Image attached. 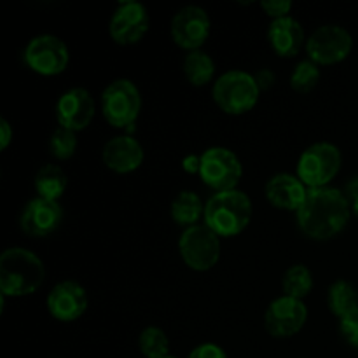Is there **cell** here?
Segmentation results:
<instances>
[{"label":"cell","instance_id":"obj_27","mask_svg":"<svg viewBox=\"0 0 358 358\" xmlns=\"http://www.w3.org/2000/svg\"><path fill=\"white\" fill-rule=\"evenodd\" d=\"M77 150V135L72 129L58 126L49 140V152L52 157L59 161H66L76 154Z\"/></svg>","mask_w":358,"mask_h":358},{"label":"cell","instance_id":"obj_30","mask_svg":"<svg viewBox=\"0 0 358 358\" xmlns=\"http://www.w3.org/2000/svg\"><path fill=\"white\" fill-rule=\"evenodd\" d=\"M189 358H229L227 353L220 348L219 345H213V343H205V345L196 346L191 352Z\"/></svg>","mask_w":358,"mask_h":358},{"label":"cell","instance_id":"obj_22","mask_svg":"<svg viewBox=\"0 0 358 358\" xmlns=\"http://www.w3.org/2000/svg\"><path fill=\"white\" fill-rule=\"evenodd\" d=\"M329 310L339 320L355 311L358 308V292L355 287L346 280H338L331 285L327 294Z\"/></svg>","mask_w":358,"mask_h":358},{"label":"cell","instance_id":"obj_23","mask_svg":"<svg viewBox=\"0 0 358 358\" xmlns=\"http://www.w3.org/2000/svg\"><path fill=\"white\" fill-rule=\"evenodd\" d=\"M182 69H184L185 79L192 86L201 87L212 80L213 73H215V63H213L212 56H208L205 51L198 49V51L187 52Z\"/></svg>","mask_w":358,"mask_h":358},{"label":"cell","instance_id":"obj_3","mask_svg":"<svg viewBox=\"0 0 358 358\" xmlns=\"http://www.w3.org/2000/svg\"><path fill=\"white\" fill-rule=\"evenodd\" d=\"M254 213L250 198L243 191L215 192L205 205V226L217 236L231 238L243 233Z\"/></svg>","mask_w":358,"mask_h":358},{"label":"cell","instance_id":"obj_8","mask_svg":"<svg viewBox=\"0 0 358 358\" xmlns=\"http://www.w3.org/2000/svg\"><path fill=\"white\" fill-rule=\"evenodd\" d=\"M241 175L243 166L233 150L226 147H212L201 154L199 177L213 191H233L241 180Z\"/></svg>","mask_w":358,"mask_h":358},{"label":"cell","instance_id":"obj_34","mask_svg":"<svg viewBox=\"0 0 358 358\" xmlns=\"http://www.w3.org/2000/svg\"><path fill=\"white\" fill-rule=\"evenodd\" d=\"M164 358H177V357H173V355H168V357H164Z\"/></svg>","mask_w":358,"mask_h":358},{"label":"cell","instance_id":"obj_5","mask_svg":"<svg viewBox=\"0 0 358 358\" xmlns=\"http://www.w3.org/2000/svg\"><path fill=\"white\" fill-rule=\"evenodd\" d=\"M343 164L341 150L327 142L313 143L297 161V177L308 189L327 187Z\"/></svg>","mask_w":358,"mask_h":358},{"label":"cell","instance_id":"obj_28","mask_svg":"<svg viewBox=\"0 0 358 358\" xmlns=\"http://www.w3.org/2000/svg\"><path fill=\"white\" fill-rule=\"evenodd\" d=\"M339 331L352 348L358 350V308L339 322Z\"/></svg>","mask_w":358,"mask_h":358},{"label":"cell","instance_id":"obj_10","mask_svg":"<svg viewBox=\"0 0 358 358\" xmlns=\"http://www.w3.org/2000/svg\"><path fill=\"white\" fill-rule=\"evenodd\" d=\"M70 62V51L62 38L55 35H37L24 49V63L28 69L44 77L59 76Z\"/></svg>","mask_w":358,"mask_h":358},{"label":"cell","instance_id":"obj_6","mask_svg":"<svg viewBox=\"0 0 358 358\" xmlns=\"http://www.w3.org/2000/svg\"><path fill=\"white\" fill-rule=\"evenodd\" d=\"M142 110V94L128 79H117L101 93V114L115 128H131Z\"/></svg>","mask_w":358,"mask_h":358},{"label":"cell","instance_id":"obj_29","mask_svg":"<svg viewBox=\"0 0 358 358\" xmlns=\"http://www.w3.org/2000/svg\"><path fill=\"white\" fill-rule=\"evenodd\" d=\"M261 7L264 9V13L268 14V16H271L273 20H280V17H285L289 16L290 9H292V2H289V0H276V2H273V0H268V2H261Z\"/></svg>","mask_w":358,"mask_h":358},{"label":"cell","instance_id":"obj_17","mask_svg":"<svg viewBox=\"0 0 358 358\" xmlns=\"http://www.w3.org/2000/svg\"><path fill=\"white\" fill-rule=\"evenodd\" d=\"M103 163L115 173H131L143 163V147L133 136L122 135L108 140L103 147Z\"/></svg>","mask_w":358,"mask_h":358},{"label":"cell","instance_id":"obj_12","mask_svg":"<svg viewBox=\"0 0 358 358\" xmlns=\"http://www.w3.org/2000/svg\"><path fill=\"white\" fill-rule=\"evenodd\" d=\"M210 17L199 6H187L178 10L171 20V37L178 48L185 51H198L210 35Z\"/></svg>","mask_w":358,"mask_h":358},{"label":"cell","instance_id":"obj_33","mask_svg":"<svg viewBox=\"0 0 358 358\" xmlns=\"http://www.w3.org/2000/svg\"><path fill=\"white\" fill-rule=\"evenodd\" d=\"M182 168L191 175L199 173V168H201V156H196V154L185 156L184 159H182Z\"/></svg>","mask_w":358,"mask_h":358},{"label":"cell","instance_id":"obj_4","mask_svg":"<svg viewBox=\"0 0 358 358\" xmlns=\"http://www.w3.org/2000/svg\"><path fill=\"white\" fill-rule=\"evenodd\" d=\"M261 94L255 76L243 70H229L213 84V100L222 112L241 115L255 107Z\"/></svg>","mask_w":358,"mask_h":358},{"label":"cell","instance_id":"obj_11","mask_svg":"<svg viewBox=\"0 0 358 358\" xmlns=\"http://www.w3.org/2000/svg\"><path fill=\"white\" fill-rule=\"evenodd\" d=\"M308 320L304 301L282 296L273 301L264 315V327L273 338L287 339L301 332Z\"/></svg>","mask_w":358,"mask_h":358},{"label":"cell","instance_id":"obj_15","mask_svg":"<svg viewBox=\"0 0 358 358\" xmlns=\"http://www.w3.org/2000/svg\"><path fill=\"white\" fill-rule=\"evenodd\" d=\"M63 219V208L58 201L35 198L24 205L20 226L31 238H45L55 233Z\"/></svg>","mask_w":358,"mask_h":358},{"label":"cell","instance_id":"obj_25","mask_svg":"<svg viewBox=\"0 0 358 358\" xmlns=\"http://www.w3.org/2000/svg\"><path fill=\"white\" fill-rule=\"evenodd\" d=\"M138 348L145 358H164L170 352V341L159 327H147L140 334Z\"/></svg>","mask_w":358,"mask_h":358},{"label":"cell","instance_id":"obj_16","mask_svg":"<svg viewBox=\"0 0 358 358\" xmlns=\"http://www.w3.org/2000/svg\"><path fill=\"white\" fill-rule=\"evenodd\" d=\"M48 310L59 322H73L87 310V292L76 280H65L52 287L48 296Z\"/></svg>","mask_w":358,"mask_h":358},{"label":"cell","instance_id":"obj_18","mask_svg":"<svg viewBox=\"0 0 358 358\" xmlns=\"http://www.w3.org/2000/svg\"><path fill=\"white\" fill-rule=\"evenodd\" d=\"M310 189L297 175L278 173L266 184V198L273 206L282 210H299Z\"/></svg>","mask_w":358,"mask_h":358},{"label":"cell","instance_id":"obj_26","mask_svg":"<svg viewBox=\"0 0 358 358\" xmlns=\"http://www.w3.org/2000/svg\"><path fill=\"white\" fill-rule=\"evenodd\" d=\"M318 80H320L318 65L311 59H304V62L297 63V66L294 69L292 76H290V86L297 93H310L311 90H315Z\"/></svg>","mask_w":358,"mask_h":358},{"label":"cell","instance_id":"obj_19","mask_svg":"<svg viewBox=\"0 0 358 358\" xmlns=\"http://www.w3.org/2000/svg\"><path fill=\"white\" fill-rule=\"evenodd\" d=\"M268 41L273 51L282 58H292L306 44L303 24L292 16L273 20L268 28Z\"/></svg>","mask_w":358,"mask_h":358},{"label":"cell","instance_id":"obj_2","mask_svg":"<svg viewBox=\"0 0 358 358\" xmlns=\"http://www.w3.org/2000/svg\"><path fill=\"white\" fill-rule=\"evenodd\" d=\"M45 276L44 262L23 247H10L0 255V294L24 297L37 292Z\"/></svg>","mask_w":358,"mask_h":358},{"label":"cell","instance_id":"obj_7","mask_svg":"<svg viewBox=\"0 0 358 358\" xmlns=\"http://www.w3.org/2000/svg\"><path fill=\"white\" fill-rule=\"evenodd\" d=\"M182 261L194 271H210L220 259V236L205 224L185 227L178 240Z\"/></svg>","mask_w":358,"mask_h":358},{"label":"cell","instance_id":"obj_14","mask_svg":"<svg viewBox=\"0 0 358 358\" xmlns=\"http://www.w3.org/2000/svg\"><path fill=\"white\" fill-rule=\"evenodd\" d=\"M96 112L94 98L84 87H72L56 103V121L62 128L83 131L91 124Z\"/></svg>","mask_w":358,"mask_h":358},{"label":"cell","instance_id":"obj_32","mask_svg":"<svg viewBox=\"0 0 358 358\" xmlns=\"http://www.w3.org/2000/svg\"><path fill=\"white\" fill-rule=\"evenodd\" d=\"M14 131L10 128V124L7 122V119H0V150H6L7 147L13 142Z\"/></svg>","mask_w":358,"mask_h":358},{"label":"cell","instance_id":"obj_21","mask_svg":"<svg viewBox=\"0 0 358 358\" xmlns=\"http://www.w3.org/2000/svg\"><path fill=\"white\" fill-rule=\"evenodd\" d=\"M201 215H205V206H203L201 199L196 192L182 191L171 201V219L178 226H196Z\"/></svg>","mask_w":358,"mask_h":358},{"label":"cell","instance_id":"obj_1","mask_svg":"<svg viewBox=\"0 0 358 358\" xmlns=\"http://www.w3.org/2000/svg\"><path fill=\"white\" fill-rule=\"evenodd\" d=\"M352 208L345 191L334 187L310 189L303 206L297 210L301 231L318 241L338 236L348 226Z\"/></svg>","mask_w":358,"mask_h":358},{"label":"cell","instance_id":"obj_13","mask_svg":"<svg viewBox=\"0 0 358 358\" xmlns=\"http://www.w3.org/2000/svg\"><path fill=\"white\" fill-rule=\"evenodd\" d=\"M149 13L140 2H122L108 23V34L119 45H131L142 41L149 30Z\"/></svg>","mask_w":358,"mask_h":358},{"label":"cell","instance_id":"obj_31","mask_svg":"<svg viewBox=\"0 0 358 358\" xmlns=\"http://www.w3.org/2000/svg\"><path fill=\"white\" fill-rule=\"evenodd\" d=\"M345 194L346 198H348L352 213L358 219V177L352 178V180L348 182V185H346L345 189Z\"/></svg>","mask_w":358,"mask_h":358},{"label":"cell","instance_id":"obj_20","mask_svg":"<svg viewBox=\"0 0 358 358\" xmlns=\"http://www.w3.org/2000/svg\"><path fill=\"white\" fill-rule=\"evenodd\" d=\"M66 185H69V178L65 171L56 164H45L35 175V191L38 198L58 201L65 194Z\"/></svg>","mask_w":358,"mask_h":358},{"label":"cell","instance_id":"obj_24","mask_svg":"<svg viewBox=\"0 0 358 358\" xmlns=\"http://www.w3.org/2000/svg\"><path fill=\"white\" fill-rule=\"evenodd\" d=\"M283 294L287 297H294V299L303 301L308 297L313 290V275L310 269L303 264H296L292 268L287 269L283 275Z\"/></svg>","mask_w":358,"mask_h":358},{"label":"cell","instance_id":"obj_9","mask_svg":"<svg viewBox=\"0 0 358 358\" xmlns=\"http://www.w3.org/2000/svg\"><path fill=\"white\" fill-rule=\"evenodd\" d=\"M353 37L339 24H324L317 28L306 41V52L317 65H336L350 56Z\"/></svg>","mask_w":358,"mask_h":358}]
</instances>
